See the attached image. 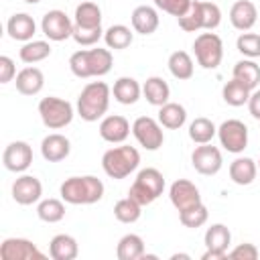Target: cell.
<instances>
[{"mask_svg": "<svg viewBox=\"0 0 260 260\" xmlns=\"http://www.w3.org/2000/svg\"><path fill=\"white\" fill-rule=\"evenodd\" d=\"M39 114L49 130H61L73 120V106L67 100L49 95L39 102Z\"/></svg>", "mask_w": 260, "mask_h": 260, "instance_id": "cell-7", "label": "cell"}, {"mask_svg": "<svg viewBox=\"0 0 260 260\" xmlns=\"http://www.w3.org/2000/svg\"><path fill=\"white\" fill-rule=\"evenodd\" d=\"M2 162L8 171L12 173H22L30 167L32 162V148L22 142V140H16V142H10L4 152H2Z\"/></svg>", "mask_w": 260, "mask_h": 260, "instance_id": "cell-15", "label": "cell"}, {"mask_svg": "<svg viewBox=\"0 0 260 260\" xmlns=\"http://www.w3.org/2000/svg\"><path fill=\"white\" fill-rule=\"evenodd\" d=\"M132 134L138 140V144L144 146L146 150H158L162 146V142H165L160 122H156L150 116L136 118L134 124H132Z\"/></svg>", "mask_w": 260, "mask_h": 260, "instance_id": "cell-9", "label": "cell"}, {"mask_svg": "<svg viewBox=\"0 0 260 260\" xmlns=\"http://www.w3.org/2000/svg\"><path fill=\"white\" fill-rule=\"evenodd\" d=\"M248 110H250V114H252L256 120H260V89H254V91L250 93Z\"/></svg>", "mask_w": 260, "mask_h": 260, "instance_id": "cell-45", "label": "cell"}, {"mask_svg": "<svg viewBox=\"0 0 260 260\" xmlns=\"http://www.w3.org/2000/svg\"><path fill=\"white\" fill-rule=\"evenodd\" d=\"M26 4H37V2H41V0H24Z\"/></svg>", "mask_w": 260, "mask_h": 260, "instance_id": "cell-46", "label": "cell"}, {"mask_svg": "<svg viewBox=\"0 0 260 260\" xmlns=\"http://www.w3.org/2000/svg\"><path fill=\"white\" fill-rule=\"evenodd\" d=\"M193 0H154L156 8H160L162 12H169L171 16H183L189 8H191Z\"/></svg>", "mask_w": 260, "mask_h": 260, "instance_id": "cell-42", "label": "cell"}, {"mask_svg": "<svg viewBox=\"0 0 260 260\" xmlns=\"http://www.w3.org/2000/svg\"><path fill=\"white\" fill-rule=\"evenodd\" d=\"M140 91H142V87L138 85V81L134 77H120V79H116V83L112 87L116 102H120L124 106L136 104L140 98Z\"/></svg>", "mask_w": 260, "mask_h": 260, "instance_id": "cell-27", "label": "cell"}, {"mask_svg": "<svg viewBox=\"0 0 260 260\" xmlns=\"http://www.w3.org/2000/svg\"><path fill=\"white\" fill-rule=\"evenodd\" d=\"M14 83L22 95H37L45 85V77H43V71L39 67H24L16 73Z\"/></svg>", "mask_w": 260, "mask_h": 260, "instance_id": "cell-22", "label": "cell"}, {"mask_svg": "<svg viewBox=\"0 0 260 260\" xmlns=\"http://www.w3.org/2000/svg\"><path fill=\"white\" fill-rule=\"evenodd\" d=\"M18 55H20V61L32 65V63H39L51 55V45L47 41H28L22 45Z\"/></svg>", "mask_w": 260, "mask_h": 260, "instance_id": "cell-35", "label": "cell"}, {"mask_svg": "<svg viewBox=\"0 0 260 260\" xmlns=\"http://www.w3.org/2000/svg\"><path fill=\"white\" fill-rule=\"evenodd\" d=\"M6 30H8L10 39L28 43V41L32 39L35 30H37V24H35V20H32L30 14H26V12H18V14H12V16L8 18V22H6Z\"/></svg>", "mask_w": 260, "mask_h": 260, "instance_id": "cell-21", "label": "cell"}, {"mask_svg": "<svg viewBox=\"0 0 260 260\" xmlns=\"http://www.w3.org/2000/svg\"><path fill=\"white\" fill-rule=\"evenodd\" d=\"M179 20V26L185 30V32H195V30H213L219 26L221 22V10L217 4L213 2H199V0H193L191 2V8L177 18Z\"/></svg>", "mask_w": 260, "mask_h": 260, "instance_id": "cell-4", "label": "cell"}, {"mask_svg": "<svg viewBox=\"0 0 260 260\" xmlns=\"http://www.w3.org/2000/svg\"><path fill=\"white\" fill-rule=\"evenodd\" d=\"M75 26L98 28L102 26V10L95 2H81L75 8Z\"/></svg>", "mask_w": 260, "mask_h": 260, "instance_id": "cell-30", "label": "cell"}, {"mask_svg": "<svg viewBox=\"0 0 260 260\" xmlns=\"http://www.w3.org/2000/svg\"><path fill=\"white\" fill-rule=\"evenodd\" d=\"M130 134V124L124 116L120 114H114V116H106L102 122H100V136L106 140V142H112V144H118V142H124Z\"/></svg>", "mask_w": 260, "mask_h": 260, "instance_id": "cell-18", "label": "cell"}, {"mask_svg": "<svg viewBox=\"0 0 260 260\" xmlns=\"http://www.w3.org/2000/svg\"><path fill=\"white\" fill-rule=\"evenodd\" d=\"M118 260H138L144 256V242L138 234H126L120 238L116 248Z\"/></svg>", "mask_w": 260, "mask_h": 260, "instance_id": "cell-28", "label": "cell"}, {"mask_svg": "<svg viewBox=\"0 0 260 260\" xmlns=\"http://www.w3.org/2000/svg\"><path fill=\"white\" fill-rule=\"evenodd\" d=\"M236 47L248 59L260 57V35H256V32H242L238 37V41H236Z\"/></svg>", "mask_w": 260, "mask_h": 260, "instance_id": "cell-40", "label": "cell"}, {"mask_svg": "<svg viewBox=\"0 0 260 260\" xmlns=\"http://www.w3.org/2000/svg\"><path fill=\"white\" fill-rule=\"evenodd\" d=\"M41 195H43V185L32 175H22L12 183V199L18 205H32L41 199Z\"/></svg>", "mask_w": 260, "mask_h": 260, "instance_id": "cell-17", "label": "cell"}, {"mask_svg": "<svg viewBox=\"0 0 260 260\" xmlns=\"http://www.w3.org/2000/svg\"><path fill=\"white\" fill-rule=\"evenodd\" d=\"M217 134V128L215 124L209 120V118H195L191 124H189V138L195 142V144H207L211 142V138Z\"/></svg>", "mask_w": 260, "mask_h": 260, "instance_id": "cell-34", "label": "cell"}, {"mask_svg": "<svg viewBox=\"0 0 260 260\" xmlns=\"http://www.w3.org/2000/svg\"><path fill=\"white\" fill-rule=\"evenodd\" d=\"M73 22L71 18L63 12V10H49L43 20H41V28H43V35L49 39V41H65L73 35Z\"/></svg>", "mask_w": 260, "mask_h": 260, "instance_id": "cell-12", "label": "cell"}, {"mask_svg": "<svg viewBox=\"0 0 260 260\" xmlns=\"http://www.w3.org/2000/svg\"><path fill=\"white\" fill-rule=\"evenodd\" d=\"M112 53L110 49H81L75 51L69 59V67L73 71V75L77 77H102L106 73H110L112 69Z\"/></svg>", "mask_w": 260, "mask_h": 260, "instance_id": "cell-2", "label": "cell"}, {"mask_svg": "<svg viewBox=\"0 0 260 260\" xmlns=\"http://www.w3.org/2000/svg\"><path fill=\"white\" fill-rule=\"evenodd\" d=\"M69 150H71V142L63 134H57V132L45 136L41 142V154L49 162H59V160L67 158Z\"/></svg>", "mask_w": 260, "mask_h": 260, "instance_id": "cell-20", "label": "cell"}, {"mask_svg": "<svg viewBox=\"0 0 260 260\" xmlns=\"http://www.w3.org/2000/svg\"><path fill=\"white\" fill-rule=\"evenodd\" d=\"M207 217H209V213H207V207L203 203H199L195 207H189L185 211H179V221L185 228H201L207 221Z\"/></svg>", "mask_w": 260, "mask_h": 260, "instance_id": "cell-39", "label": "cell"}, {"mask_svg": "<svg viewBox=\"0 0 260 260\" xmlns=\"http://www.w3.org/2000/svg\"><path fill=\"white\" fill-rule=\"evenodd\" d=\"M258 167L250 156H238L232 165H230V179L236 185H250L256 179Z\"/></svg>", "mask_w": 260, "mask_h": 260, "instance_id": "cell-26", "label": "cell"}, {"mask_svg": "<svg viewBox=\"0 0 260 260\" xmlns=\"http://www.w3.org/2000/svg\"><path fill=\"white\" fill-rule=\"evenodd\" d=\"M169 197H171V203L177 207V211H185L201 203L199 189L187 179H177L169 189Z\"/></svg>", "mask_w": 260, "mask_h": 260, "instance_id": "cell-16", "label": "cell"}, {"mask_svg": "<svg viewBox=\"0 0 260 260\" xmlns=\"http://www.w3.org/2000/svg\"><path fill=\"white\" fill-rule=\"evenodd\" d=\"M162 191H165L162 173L158 169L146 167L136 175V179L128 191V197H132L136 203H140L144 207V205H150L154 199H158L162 195Z\"/></svg>", "mask_w": 260, "mask_h": 260, "instance_id": "cell-6", "label": "cell"}, {"mask_svg": "<svg viewBox=\"0 0 260 260\" xmlns=\"http://www.w3.org/2000/svg\"><path fill=\"white\" fill-rule=\"evenodd\" d=\"M234 77L240 79L250 89H256V85L260 83V65L254 63L252 59H242L234 65Z\"/></svg>", "mask_w": 260, "mask_h": 260, "instance_id": "cell-33", "label": "cell"}, {"mask_svg": "<svg viewBox=\"0 0 260 260\" xmlns=\"http://www.w3.org/2000/svg\"><path fill=\"white\" fill-rule=\"evenodd\" d=\"M258 167H260V160H258Z\"/></svg>", "mask_w": 260, "mask_h": 260, "instance_id": "cell-47", "label": "cell"}, {"mask_svg": "<svg viewBox=\"0 0 260 260\" xmlns=\"http://www.w3.org/2000/svg\"><path fill=\"white\" fill-rule=\"evenodd\" d=\"M185 120H187V112L181 104L167 102L158 110V122H160V126H165L169 130H179L185 124Z\"/></svg>", "mask_w": 260, "mask_h": 260, "instance_id": "cell-29", "label": "cell"}, {"mask_svg": "<svg viewBox=\"0 0 260 260\" xmlns=\"http://www.w3.org/2000/svg\"><path fill=\"white\" fill-rule=\"evenodd\" d=\"M203 240H205L207 252L201 256V260H221L228 256V248L232 244V234L223 223L209 225Z\"/></svg>", "mask_w": 260, "mask_h": 260, "instance_id": "cell-11", "label": "cell"}, {"mask_svg": "<svg viewBox=\"0 0 260 260\" xmlns=\"http://www.w3.org/2000/svg\"><path fill=\"white\" fill-rule=\"evenodd\" d=\"M142 93H144V98H146V102L148 104H152V106H165L167 102H169V95H171V87H169V83L162 79V77H148L146 81H144V85H142Z\"/></svg>", "mask_w": 260, "mask_h": 260, "instance_id": "cell-24", "label": "cell"}, {"mask_svg": "<svg viewBox=\"0 0 260 260\" xmlns=\"http://www.w3.org/2000/svg\"><path fill=\"white\" fill-rule=\"evenodd\" d=\"M138 165H140V152L128 144L114 146L106 150L102 156V169L112 179H126L130 173L138 169Z\"/></svg>", "mask_w": 260, "mask_h": 260, "instance_id": "cell-5", "label": "cell"}, {"mask_svg": "<svg viewBox=\"0 0 260 260\" xmlns=\"http://www.w3.org/2000/svg\"><path fill=\"white\" fill-rule=\"evenodd\" d=\"M258 20V12H256V6L250 2V0H238L234 2L232 10H230V22L234 28L238 30H250Z\"/></svg>", "mask_w": 260, "mask_h": 260, "instance_id": "cell-19", "label": "cell"}, {"mask_svg": "<svg viewBox=\"0 0 260 260\" xmlns=\"http://www.w3.org/2000/svg\"><path fill=\"white\" fill-rule=\"evenodd\" d=\"M132 28L140 35H152L158 28V14L152 6H136L132 12Z\"/></svg>", "mask_w": 260, "mask_h": 260, "instance_id": "cell-23", "label": "cell"}, {"mask_svg": "<svg viewBox=\"0 0 260 260\" xmlns=\"http://www.w3.org/2000/svg\"><path fill=\"white\" fill-rule=\"evenodd\" d=\"M77 242L73 236H67V234H57L51 244H49V254L53 260H73L77 258Z\"/></svg>", "mask_w": 260, "mask_h": 260, "instance_id": "cell-25", "label": "cell"}, {"mask_svg": "<svg viewBox=\"0 0 260 260\" xmlns=\"http://www.w3.org/2000/svg\"><path fill=\"white\" fill-rule=\"evenodd\" d=\"M140 213H142V205L136 203L132 197H124V199L116 201V205H114V215L122 223H134V221H138Z\"/></svg>", "mask_w": 260, "mask_h": 260, "instance_id": "cell-37", "label": "cell"}, {"mask_svg": "<svg viewBox=\"0 0 260 260\" xmlns=\"http://www.w3.org/2000/svg\"><path fill=\"white\" fill-rule=\"evenodd\" d=\"M250 93H252V89H250L248 85H244V83H242L240 79H236V77H234L232 81H228V83L223 85V89H221L223 102H225L228 106H234V108L248 104Z\"/></svg>", "mask_w": 260, "mask_h": 260, "instance_id": "cell-31", "label": "cell"}, {"mask_svg": "<svg viewBox=\"0 0 260 260\" xmlns=\"http://www.w3.org/2000/svg\"><path fill=\"white\" fill-rule=\"evenodd\" d=\"M191 162H193V169L199 173V175H215L219 169H221V152L217 146L213 144H201L193 150L191 154Z\"/></svg>", "mask_w": 260, "mask_h": 260, "instance_id": "cell-14", "label": "cell"}, {"mask_svg": "<svg viewBox=\"0 0 260 260\" xmlns=\"http://www.w3.org/2000/svg\"><path fill=\"white\" fill-rule=\"evenodd\" d=\"M228 258H236V260H256L258 258V248L254 244H240L236 246L232 252H228Z\"/></svg>", "mask_w": 260, "mask_h": 260, "instance_id": "cell-43", "label": "cell"}, {"mask_svg": "<svg viewBox=\"0 0 260 260\" xmlns=\"http://www.w3.org/2000/svg\"><path fill=\"white\" fill-rule=\"evenodd\" d=\"M37 215H39V219H43L47 223H57L65 217V205H63V201L53 199V197L43 199L37 207Z\"/></svg>", "mask_w": 260, "mask_h": 260, "instance_id": "cell-38", "label": "cell"}, {"mask_svg": "<svg viewBox=\"0 0 260 260\" xmlns=\"http://www.w3.org/2000/svg\"><path fill=\"white\" fill-rule=\"evenodd\" d=\"M217 136H219L221 146L228 152L238 154L248 146V128L242 120L232 118V120L221 122V126L217 128Z\"/></svg>", "mask_w": 260, "mask_h": 260, "instance_id": "cell-10", "label": "cell"}, {"mask_svg": "<svg viewBox=\"0 0 260 260\" xmlns=\"http://www.w3.org/2000/svg\"><path fill=\"white\" fill-rule=\"evenodd\" d=\"M104 41L108 49H126L132 43V30L124 24H112L108 30H104Z\"/></svg>", "mask_w": 260, "mask_h": 260, "instance_id": "cell-36", "label": "cell"}, {"mask_svg": "<svg viewBox=\"0 0 260 260\" xmlns=\"http://www.w3.org/2000/svg\"><path fill=\"white\" fill-rule=\"evenodd\" d=\"M61 199L71 205H91L104 197V183L93 177H69L61 183Z\"/></svg>", "mask_w": 260, "mask_h": 260, "instance_id": "cell-1", "label": "cell"}, {"mask_svg": "<svg viewBox=\"0 0 260 260\" xmlns=\"http://www.w3.org/2000/svg\"><path fill=\"white\" fill-rule=\"evenodd\" d=\"M195 59L203 69H215L223 57V43L215 32H201L193 43Z\"/></svg>", "mask_w": 260, "mask_h": 260, "instance_id": "cell-8", "label": "cell"}, {"mask_svg": "<svg viewBox=\"0 0 260 260\" xmlns=\"http://www.w3.org/2000/svg\"><path fill=\"white\" fill-rule=\"evenodd\" d=\"M2 260H43L45 254L24 238H6L0 246Z\"/></svg>", "mask_w": 260, "mask_h": 260, "instance_id": "cell-13", "label": "cell"}, {"mask_svg": "<svg viewBox=\"0 0 260 260\" xmlns=\"http://www.w3.org/2000/svg\"><path fill=\"white\" fill-rule=\"evenodd\" d=\"M102 35H104V30H102V26H98V28H81V26H73V41L77 43V45H81V47H89V45H95L100 39H102Z\"/></svg>", "mask_w": 260, "mask_h": 260, "instance_id": "cell-41", "label": "cell"}, {"mask_svg": "<svg viewBox=\"0 0 260 260\" xmlns=\"http://www.w3.org/2000/svg\"><path fill=\"white\" fill-rule=\"evenodd\" d=\"M169 71L177 79H191L193 77V59L187 51H175L169 57Z\"/></svg>", "mask_w": 260, "mask_h": 260, "instance_id": "cell-32", "label": "cell"}, {"mask_svg": "<svg viewBox=\"0 0 260 260\" xmlns=\"http://www.w3.org/2000/svg\"><path fill=\"white\" fill-rule=\"evenodd\" d=\"M16 75V67H14V61L6 55L0 57V83H8L12 81V77Z\"/></svg>", "mask_w": 260, "mask_h": 260, "instance_id": "cell-44", "label": "cell"}, {"mask_svg": "<svg viewBox=\"0 0 260 260\" xmlns=\"http://www.w3.org/2000/svg\"><path fill=\"white\" fill-rule=\"evenodd\" d=\"M108 106H110V87L104 81L87 83L77 98V114L85 122L100 120L108 112Z\"/></svg>", "mask_w": 260, "mask_h": 260, "instance_id": "cell-3", "label": "cell"}]
</instances>
